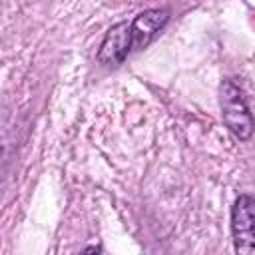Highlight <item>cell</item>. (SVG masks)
Instances as JSON below:
<instances>
[{"instance_id":"cell-1","label":"cell","mask_w":255,"mask_h":255,"mask_svg":"<svg viewBox=\"0 0 255 255\" xmlns=\"http://www.w3.org/2000/svg\"><path fill=\"white\" fill-rule=\"evenodd\" d=\"M219 104H221V116L227 129L241 141L249 139L253 135L255 122L243 100L241 90L231 78H225L219 86Z\"/></svg>"},{"instance_id":"cell-2","label":"cell","mask_w":255,"mask_h":255,"mask_svg":"<svg viewBox=\"0 0 255 255\" xmlns=\"http://www.w3.org/2000/svg\"><path fill=\"white\" fill-rule=\"evenodd\" d=\"M231 235L237 253H255V201L249 195H239L231 209Z\"/></svg>"},{"instance_id":"cell-3","label":"cell","mask_w":255,"mask_h":255,"mask_svg":"<svg viewBox=\"0 0 255 255\" xmlns=\"http://www.w3.org/2000/svg\"><path fill=\"white\" fill-rule=\"evenodd\" d=\"M131 50H133L131 48V24L118 22L106 32L104 42L98 52V60L100 64H106V66H118L128 58Z\"/></svg>"},{"instance_id":"cell-4","label":"cell","mask_w":255,"mask_h":255,"mask_svg":"<svg viewBox=\"0 0 255 255\" xmlns=\"http://www.w3.org/2000/svg\"><path fill=\"white\" fill-rule=\"evenodd\" d=\"M169 12L165 8H149L139 12L129 24H131V48L133 50H143L155 34L167 24Z\"/></svg>"}]
</instances>
